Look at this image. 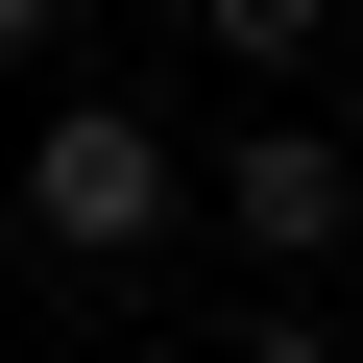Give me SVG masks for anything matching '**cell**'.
Here are the masks:
<instances>
[{
    "mask_svg": "<svg viewBox=\"0 0 363 363\" xmlns=\"http://www.w3.org/2000/svg\"><path fill=\"white\" fill-rule=\"evenodd\" d=\"M194 194L242 218V267H339V218H363V145H315V121H242Z\"/></svg>",
    "mask_w": 363,
    "mask_h": 363,
    "instance_id": "2",
    "label": "cell"
},
{
    "mask_svg": "<svg viewBox=\"0 0 363 363\" xmlns=\"http://www.w3.org/2000/svg\"><path fill=\"white\" fill-rule=\"evenodd\" d=\"M49 25H73V0H0V73H25V49H49Z\"/></svg>",
    "mask_w": 363,
    "mask_h": 363,
    "instance_id": "4",
    "label": "cell"
},
{
    "mask_svg": "<svg viewBox=\"0 0 363 363\" xmlns=\"http://www.w3.org/2000/svg\"><path fill=\"white\" fill-rule=\"evenodd\" d=\"M242 363H339V339H315V315H267V339H242Z\"/></svg>",
    "mask_w": 363,
    "mask_h": 363,
    "instance_id": "5",
    "label": "cell"
},
{
    "mask_svg": "<svg viewBox=\"0 0 363 363\" xmlns=\"http://www.w3.org/2000/svg\"><path fill=\"white\" fill-rule=\"evenodd\" d=\"M315 25H339V0H194V49H218L242 97H267V73H315Z\"/></svg>",
    "mask_w": 363,
    "mask_h": 363,
    "instance_id": "3",
    "label": "cell"
},
{
    "mask_svg": "<svg viewBox=\"0 0 363 363\" xmlns=\"http://www.w3.org/2000/svg\"><path fill=\"white\" fill-rule=\"evenodd\" d=\"M169 194H194V145H169V121H121V97H49V145H25V242H49V267H121V242H169Z\"/></svg>",
    "mask_w": 363,
    "mask_h": 363,
    "instance_id": "1",
    "label": "cell"
}]
</instances>
